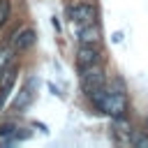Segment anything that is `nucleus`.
<instances>
[{"instance_id": "obj_2", "label": "nucleus", "mask_w": 148, "mask_h": 148, "mask_svg": "<svg viewBox=\"0 0 148 148\" xmlns=\"http://www.w3.org/2000/svg\"><path fill=\"white\" fill-rule=\"evenodd\" d=\"M106 86V74H104V69L99 67V65H92V67H88V69H81V90L90 97L92 92H97V90H102Z\"/></svg>"}, {"instance_id": "obj_9", "label": "nucleus", "mask_w": 148, "mask_h": 148, "mask_svg": "<svg viewBox=\"0 0 148 148\" xmlns=\"http://www.w3.org/2000/svg\"><path fill=\"white\" fill-rule=\"evenodd\" d=\"M9 16H12V2L9 0H0V28L7 25Z\"/></svg>"}, {"instance_id": "obj_6", "label": "nucleus", "mask_w": 148, "mask_h": 148, "mask_svg": "<svg viewBox=\"0 0 148 148\" xmlns=\"http://www.w3.org/2000/svg\"><path fill=\"white\" fill-rule=\"evenodd\" d=\"M35 39H37V32H35L32 28L16 30V32L12 35V49H14V51H25V49H30V46L35 44Z\"/></svg>"}, {"instance_id": "obj_5", "label": "nucleus", "mask_w": 148, "mask_h": 148, "mask_svg": "<svg viewBox=\"0 0 148 148\" xmlns=\"http://www.w3.org/2000/svg\"><path fill=\"white\" fill-rule=\"evenodd\" d=\"M16 74H18V67L16 65H9L2 74H0V109L5 106V99L9 97L14 83H16Z\"/></svg>"}, {"instance_id": "obj_14", "label": "nucleus", "mask_w": 148, "mask_h": 148, "mask_svg": "<svg viewBox=\"0 0 148 148\" xmlns=\"http://www.w3.org/2000/svg\"><path fill=\"white\" fill-rule=\"evenodd\" d=\"M146 132H148V118H146Z\"/></svg>"}, {"instance_id": "obj_12", "label": "nucleus", "mask_w": 148, "mask_h": 148, "mask_svg": "<svg viewBox=\"0 0 148 148\" xmlns=\"http://www.w3.org/2000/svg\"><path fill=\"white\" fill-rule=\"evenodd\" d=\"M132 143L134 146H139V148H148V134H143V132H134L132 134Z\"/></svg>"}, {"instance_id": "obj_11", "label": "nucleus", "mask_w": 148, "mask_h": 148, "mask_svg": "<svg viewBox=\"0 0 148 148\" xmlns=\"http://www.w3.org/2000/svg\"><path fill=\"white\" fill-rule=\"evenodd\" d=\"M12 53H14V49H2V51H0V74L9 67V62H12Z\"/></svg>"}, {"instance_id": "obj_10", "label": "nucleus", "mask_w": 148, "mask_h": 148, "mask_svg": "<svg viewBox=\"0 0 148 148\" xmlns=\"http://www.w3.org/2000/svg\"><path fill=\"white\" fill-rule=\"evenodd\" d=\"M30 99H32V92H30V88L25 86V88L21 90V97H18V99L14 102V109H23V106H25V104H28Z\"/></svg>"}, {"instance_id": "obj_13", "label": "nucleus", "mask_w": 148, "mask_h": 148, "mask_svg": "<svg viewBox=\"0 0 148 148\" xmlns=\"http://www.w3.org/2000/svg\"><path fill=\"white\" fill-rule=\"evenodd\" d=\"M12 130H14V125H2V127H0V134L7 136V134H12Z\"/></svg>"}, {"instance_id": "obj_7", "label": "nucleus", "mask_w": 148, "mask_h": 148, "mask_svg": "<svg viewBox=\"0 0 148 148\" xmlns=\"http://www.w3.org/2000/svg\"><path fill=\"white\" fill-rule=\"evenodd\" d=\"M79 42H81V44H99V42H102V30H99L97 21H95V23H88V25H81V30H79Z\"/></svg>"}, {"instance_id": "obj_4", "label": "nucleus", "mask_w": 148, "mask_h": 148, "mask_svg": "<svg viewBox=\"0 0 148 148\" xmlns=\"http://www.w3.org/2000/svg\"><path fill=\"white\" fill-rule=\"evenodd\" d=\"M102 51L97 49V44H81L76 51V67L79 69H88L92 65H99Z\"/></svg>"}, {"instance_id": "obj_8", "label": "nucleus", "mask_w": 148, "mask_h": 148, "mask_svg": "<svg viewBox=\"0 0 148 148\" xmlns=\"http://www.w3.org/2000/svg\"><path fill=\"white\" fill-rule=\"evenodd\" d=\"M116 123H113V130H116V136H118V141H123V143H132V134H134V130H132V125L125 120V116L123 118H113Z\"/></svg>"}, {"instance_id": "obj_3", "label": "nucleus", "mask_w": 148, "mask_h": 148, "mask_svg": "<svg viewBox=\"0 0 148 148\" xmlns=\"http://www.w3.org/2000/svg\"><path fill=\"white\" fill-rule=\"evenodd\" d=\"M67 16L76 25H88V23L97 21V7L92 2H76V5H72L67 9Z\"/></svg>"}, {"instance_id": "obj_1", "label": "nucleus", "mask_w": 148, "mask_h": 148, "mask_svg": "<svg viewBox=\"0 0 148 148\" xmlns=\"http://www.w3.org/2000/svg\"><path fill=\"white\" fill-rule=\"evenodd\" d=\"M90 102L95 104V109L104 111L106 116L111 118H123L125 111H127V95L120 86V81H111V86L97 90L90 95Z\"/></svg>"}]
</instances>
